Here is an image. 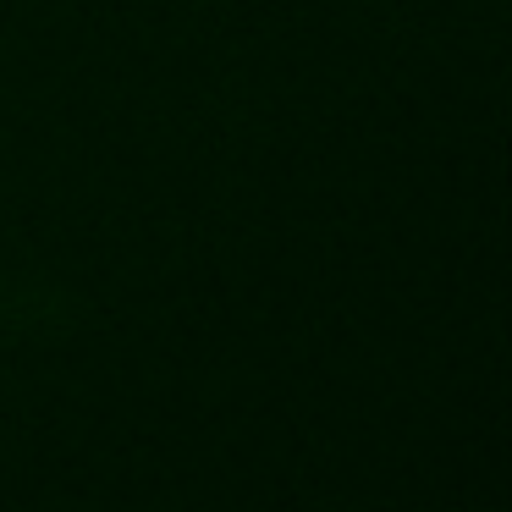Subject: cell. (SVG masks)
<instances>
[]
</instances>
